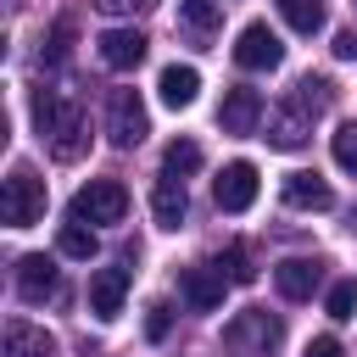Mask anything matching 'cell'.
<instances>
[{
    "label": "cell",
    "instance_id": "1",
    "mask_svg": "<svg viewBox=\"0 0 357 357\" xmlns=\"http://www.w3.org/2000/svg\"><path fill=\"white\" fill-rule=\"evenodd\" d=\"M324 106H329V84H324V78H301V84L273 106V117H268V145H279V151L307 145L312 117H318Z\"/></svg>",
    "mask_w": 357,
    "mask_h": 357
},
{
    "label": "cell",
    "instance_id": "2",
    "mask_svg": "<svg viewBox=\"0 0 357 357\" xmlns=\"http://www.w3.org/2000/svg\"><path fill=\"white\" fill-rule=\"evenodd\" d=\"M33 123H39V134L50 139L56 162H78V156H84L89 128H84V112H78L73 100H56L50 89H39V95H33Z\"/></svg>",
    "mask_w": 357,
    "mask_h": 357
},
{
    "label": "cell",
    "instance_id": "3",
    "mask_svg": "<svg viewBox=\"0 0 357 357\" xmlns=\"http://www.w3.org/2000/svg\"><path fill=\"white\" fill-rule=\"evenodd\" d=\"M0 212H6V223H11V229L39 223V218H45V178H39L33 167H11L6 195H0Z\"/></svg>",
    "mask_w": 357,
    "mask_h": 357
},
{
    "label": "cell",
    "instance_id": "4",
    "mask_svg": "<svg viewBox=\"0 0 357 357\" xmlns=\"http://www.w3.org/2000/svg\"><path fill=\"white\" fill-rule=\"evenodd\" d=\"M106 134H112V145H123V151H134V145L151 134V117H145L139 89H112V95H106Z\"/></svg>",
    "mask_w": 357,
    "mask_h": 357
},
{
    "label": "cell",
    "instance_id": "5",
    "mask_svg": "<svg viewBox=\"0 0 357 357\" xmlns=\"http://www.w3.org/2000/svg\"><path fill=\"white\" fill-rule=\"evenodd\" d=\"M123 212H128V190L117 178H89L73 195V218L78 223H123Z\"/></svg>",
    "mask_w": 357,
    "mask_h": 357
},
{
    "label": "cell",
    "instance_id": "6",
    "mask_svg": "<svg viewBox=\"0 0 357 357\" xmlns=\"http://www.w3.org/2000/svg\"><path fill=\"white\" fill-rule=\"evenodd\" d=\"M223 340H229L234 351H257V357H273V351H279V340H284V324H279L273 312L251 307V312H240V318L223 329Z\"/></svg>",
    "mask_w": 357,
    "mask_h": 357
},
{
    "label": "cell",
    "instance_id": "7",
    "mask_svg": "<svg viewBox=\"0 0 357 357\" xmlns=\"http://www.w3.org/2000/svg\"><path fill=\"white\" fill-rule=\"evenodd\" d=\"M234 61H240L245 73H273V67L284 61V45H279V33H273L268 22H245L240 39H234Z\"/></svg>",
    "mask_w": 357,
    "mask_h": 357
},
{
    "label": "cell",
    "instance_id": "8",
    "mask_svg": "<svg viewBox=\"0 0 357 357\" xmlns=\"http://www.w3.org/2000/svg\"><path fill=\"white\" fill-rule=\"evenodd\" d=\"M212 195H218V212H245V206L257 201V167H251V162H229V167L218 173Z\"/></svg>",
    "mask_w": 357,
    "mask_h": 357
},
{
    "label": "cell",
    "instance_id": "9",
    "mask_svg": "<svg viewBox=\"0 0 357 357\" xmlns=\"http://www.w3.org/2000/svg\"><path fill=\"white\" fill-rule=\"evenodd\" d=\"M56 284H61V273H56V262H50L45 251H33V257H22V262H17V296H22L28 307L50 301V296H56Z\"/></svg>",
    "mask_w": 357,
    "mask_h": 357
},
{
    "label": "cell",
    "instance_id": "10",
    "mask_svg": "<svg viewBox=\"0 0 357 357\" xmlns=\"http://www.w3.org/2000/svg\"><path fill=\"white\" fill-rule=\"evenodd\" d=\"M318 279H324V262H318V257H284V262L273 268V284H279L284 301H307V296L318 290Z\"/></svg>",
    "mask_w": 357,
    "mask_h": 357
},
{
    "label": "cell",
    "instance_id": "11",
    "mask_svg": "<svg viewBox=\"0 0 357 357\" xmlns=\"http://www.w3.org/2000/svg\"><path fill=\"white\" fill-rule=\"evenodd\" d=\"M128 301V268H95L89 273V312L95 318H117Z\"/></svg>",
    "mask_w": 357,
    "mask_h": 357
},
{
    "label": "cell",
    "instance_id": "12",
    "mask_svg": "<svg viewBox=\"0 0 357 357\" xmlns=\"http://www.w3.org/2000/svg\"><path fill=\"white\" fill-rule=\"evenodd\" d=\"M95 45H100V61H106L112 73H128V67L145 61V33H139V28H106Z\"/></svg>",
    "mask_w": 357,
    "mask_h": 357
},
{
    "label": "cell",
    "instance_id": "13",
    "mask_svg": "<svg viewBox=\"0 0 357 357\" xmlns=\"http://www.w3.org/2000/svg\"><path fill=\"white\" fill-rule=\"evenodd\" d=\"M184 212H190L184 178H178V173H162V178H156V190H151V218H156V229H178V223H184Z\"/></svg>",
    "mask_w": 357,
    "mask_h": 357
},
{
    "label": "cell",
    "instance_id": "14",
    "mask_svg": "<svg viewBox=\"0 0 357 357\" xmlns=\"http://www.w3.org/2000/svg\"><path fill=\"white\" fill-rule=\"evenodd\" d=\"M218 123H223V134H251L257 123H262V95L257 89H229L223 95V112H218Z\"/></svg>",
    "mask_w": 357,
    "mask_h": 357
},
{
    "label": "cell",
    "instance_id": "15",
    "mask_svg": "<svg viewBox=\"0 0 357 357\" xmlns=\"http://www.w3.org/2000/svg\"><path fill=\"white\" fill-rule=\"evenodd\" d=\"M284 206H296V212H329L335 190L318 173H284Z\"/></svg>",
    "mask_w": 357,
    "mask_h": 357
},
{
    "label": "cell",
    "instance_id": "16",
    "mask_svg": "<svg viewBox=\"0 0 357 357\" xmlns=\"http://www.w3.org/2000/svg\"><path fill=\"white\" fill-rule=\"evenodd\" d=\"M178 296L190 301V312H212L223 301V273H212V268H178Z\"/></svg>",
    "mask_w": 357,
    "mask_h": 357
},
{
    "label": "cell",
    "instance_id": "17",
    "mask_svg": "<svg viewBox=\"0 0 357 357\" xmlns=\"http://www.w3.org/2000/svg\"><path fill=\"white\" fill-rule=\"evenodd\" d=\"M6 357H56V340H50L39 324L11 318V324H6Z\"/></svg>",
    "mask_w": 357,
    "mask_h": 357
},
{
    "label": "cell",
    "instance_id": "18",
    "mask_svg": "<svg viewBox=\"0 0 357 357\" xmlns=\"http://www.w3.org/2000/svg\"><path fill=\"white\" fill-rule=\"evenodd\" d=\"M195 89H201V73H195V67H178V61L162 67V78H156V95H162V106H173V112L190 106Z\"/></svg>",
    "mask_w": 357,
    "mask_h": 357
},
{
    "label": "cell",
    "instance_id": "19",
    "mask_svg": "<svg viewBox=\"0 0 357 357\" xmlns=\"http://www.w3.org/2000/svg\"><path fill=\"white\" fill-rule=\"evenodd\" d=\"M178 17H184V28H190V39H212L218 33V22H223V6L218 0H178Z\"/></svg>",
    "mask_w": 357,
    "mask_h": 357
},
{
    "label": "cell",
    "instance_id": "20",
    "mask_svg": "<svg viewBox=\"0 0 357 357\" xmlns=\"http://www.w3.org/2000/svg\"><path fill=\"white\" fill-rule=\"evenodd\" d=\"M279 17L296 33H318L324 28V0H279Z\"/></svg>",
    "mask_w": 357,
    "mask_h": 357
},
{
    "label": "cell",
    "instance_id": "21",
    "mask_svg": "<svg viewBox=\"0 0 357 357\" xmlns=\"http://www.w3.org/2000/svg\"><path fill=\"white\" fill-rule=\"evenodd\" d=\"M56 251H61V257H78V262H89V257H95V229H84L78 218H73V223H61V234H56Z\"/></svg>",
    "mask_w": 357,
    "mask_h": 357
},
{
    "label": "cell",
    "instance_id": "22",
    "mask_svg": "<svg viewBox=\"0 0 357 357\" xmlns=\"http://www.w3.org/2000/svg\"><path fill=\"white\" fill-rule=\"evenodd\" d=\"M195 167H201V145H195V139H173V145L162 151V173H178V178H184V173H195Z\"/></svg>",
    "mask_w": 357,
    "mask_h": 357
},
{
    "label": "cell",
    "instance_id": "23",
    "mask_svg": "<svg viewBox=\"0 0 357 357\" xmlns=\"http://www.w3.org/2000/svg\"><path fill=\"white\" fill-rule=\"evenodd\" d=\"M324 307H329V318H335V324L357 318V279H335V284H329V301H324Z\"/></svg>",
    "mask_w": 357,
    "mask_h": 357
},
{
    "label": "cell",
    "instance_id": "24",
    "mask_svg": "<svg viewBox=\"0 0 357 357\" xmlns=\"http://www.w3.org/2000/svg\"><path fill=\"white\" fill-rule=\"evenodd\" d=\"M218 273H223L229 284H251V279H257V268H251V257H245V245H229V251L218 257Z\"/></svg>",
    "mask_w": 357,
    "mask_h": 357
},
{
    "label": "cell",
    "instance_id": "25",
    "mask_svg": "<svg viewBox=\"0 0 357 357\" xmlns=\"http://www.w3.org/2000/svg\"><path fill=\"white\" fill-rule=\"evenodd\" d=\"M335 162H340L346 173H357V123L335 128Z\"/></svg>",
    "mask_w": 357,
    "mask_h": 357
},
{
    "label": "cell",
    "instance_id": "26",
    "mask_svg": "<svg viewBox=\"0 0 357 357\" xmlns=\"http://www.w3.org/2000/svg\"><path fill=\"white\" fill-rule=\"evenodd\" d=\"M167 329H173V307L167 301H151L145 307V335L151 340H167Z\"/></svg>",
    "mask_w": 357,
    "mask_h": 357
},
{
    "label": "cell",
    "instance_id": "27",
    "mask_svg": "<svg viewBox=\"0 0 357 357\" xmlns=\"http://www.w3.org/2000/svg\"><path fill=\"white\" fill-rule=\"evenodd\" d=\"M301 357H346V351H340V340H335V335H318V340H307V351H301Z\"/></svg>",
    "mask_w": 357,
    "mask_h": 357
},
{
    "label": "cell",
    "instance_id": "28",
    "mask_svg": "<svg viewBox=\"0 0 357 357\" xmlns=\"http://www.w3.org/2000/svg\"><path fill=\"white\" fill-rule=\"evenodd\" d=\"M67 39H73V22H56V33H50V61L67 56Z\"/></svg>",
    "mask_w": 357,
    "mask_h": 357
},
{
    "label": "cell",
    "instance_id": "29",
    "mask_svg": "<svg viewBox=\"0 0 357 357\" xmlns=\"http://www.w3.org/2000/svg\"><path fill=\"white\" fill-rule=\"evenodd\" d=\"M100 11H112V17H123V11H145V6H156V0H95Z\"/></svg>",
    "mask_w": 357,
    "mask_h": 357
},
{
    "label": "cell",
    "instance_id": "30",
    "mask_svg": "<svg viewBox=\"0 0 357 357\" xmlns=\"http://www.w3.org/2000/svg\"><path fill=\"white\" fill-rule=\"evenodd\" d=\"M335 56L351 61V56H357V33H340V39H335Z\"/></svg>",
    "mask_w": 357,
    "mask_h": 357
}]
</instances>
